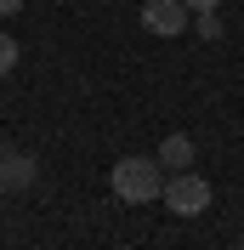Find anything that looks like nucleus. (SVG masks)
I'll return each instance as SVG.
<instances>
[{"instance_id": "f257e3e1", "label": "nucleus", "mask_w": 244, "mask_h": 250, "mask_svg": "<svg viewBox=\"0 0 244 250\" xmlns=\"http://www.w3.org/2000/svg\"><path fill=\"white\" fill-rule=\"evenodd\" d=\"M165 165L159 159H137V154H125L114 171H108V188L120 193L125 205H148V199H165Z\"/></svg>"}, {"instance_id": "f03ea898", "label": "nucleus", "mask_w": 244, "mask_h": 250, "mask_svg": "<svg viewBox=\"0 0 244 250\" xmlns=\"http://www.w3.org/2000/svg\"><path fill=\"white\" fill-rule=\"evenodd\" d=\"M210 199H216V188L204 182V176H193V171H176L165 182V205L176 210V216H204Z\"/></svg>"}, {"instance_id": "7ed1b4c3", "label": "nucleus", "mask_w": 244, "mask_h": 250, "mask_svg": "<svg viewBox=\"0 0 244 250\" xmlns=\"http://www.w3.org/2000/svg\"><path fill=\"white\" fill-rule=\"evenodd\" d=\"M142 29L159 34V40L182 34L187 29V6H182V0H148V6H142Z\"/></svg>"}, {"instance_id": "20e7f679", "label": "nucleus", "mask_w": 244, "mask_h": 250, "mask_svg": "<svg viewBox=\"0 0 244 250\" xmlns=\"http://www.w3.org/2000/svg\"><path fill=\"white\" fill-rule=\"evenodd\" d=\"M159 165H165V171H193V137H187V131H170V137L159 142Z\"/></svg>"}, {"instance_id": "39448f33", "label": "nucleus", "mask_w": 244, "mask_h": 250, "mask_svg": "<svg viewBox=\"0 0 244 250\" xmlns=\"http://www.w3.org/2000/svg\"><path fill=\"white\" fill-rule=\"evenodd\" d=\"M0 182H6V193H23V188L34 182V159L6 148V159H0Z\"/></svg>"}, {"instance_id": "423d86ee", "label": "nucleus", "mask_w": 244, "mask_h": 250, "mask_svg": "<svg viewBox=\"0 0 244 250\" xmlns=\"http://www.w3.org/2000/svg\"><path fill=\"white\" fill-rule=\"evenodd\" d=\"M12 68H17V40L0 29V74H12Z\"/></svg>"}, {"instance_id": "0eeeda50", "label": "nucleus", "mask_w": 244, "mask_h": 250, "mask_svg": "<svg viewBox=\"0 0 244 250\" xmlns=\"http://www.w3.org/2000/svg\"><path fill=\"white\" fill-rule=\"evenodd\" d=\"M199 34H204V40H222V17H216V12H199Z\"/></svg>"}, {"instance_id": "6e6552de", "label": "nucleus", "mask_w": 244, "mask_h": 250, "mask_svg": "<svg viewBox=\"0 0 244 250\" xmlns=\"http://www.w3.org/2000/svg\"><path fill=\"white\" fill-rule=\"evenodd\" d=\"M187 12H216V6H222V0H182Z\"/></svg>"}, {"instance_id": "1a4fd4ad", "label": "nucleus", "mask_w": 244, "mask_h": 250, "mask_svg": "<svg viewBox=\"0 0 244 250\" xmlns=\"http://www.w3.org/2000/svg\"><path fill=\"white\" fill-rule=\"evenodd\" d=\"M12 12H23V0H0V17H12Z\"/></svg>"}, {"instance_id": "9d476101", "label": "nucleus", "mask_w": 244, "mask_h": 250, "mask_svg": "<svg viewBox=\"0 0 244 250\" xmlns=\"http://www.w3.org/2000/svg\"><path fill=\"white\" fill-rule=\"evenodd\" d=\"M0 159H6V142H0Z\"/></svg>"}, {"instance_id": "9b49d317", "label": "nucleus", "mask_w": 244, "mask_h": 250, "mask_svg": "<svg viewBox=\"0 0 244 250\" xmlns=\"http://www.w3.org/2000/svg\"><path fill=\"white\" fill-rule=\"evenodd\" d=\"M0 199H6V182H0Z\"/></svg>"}]
</instances>
